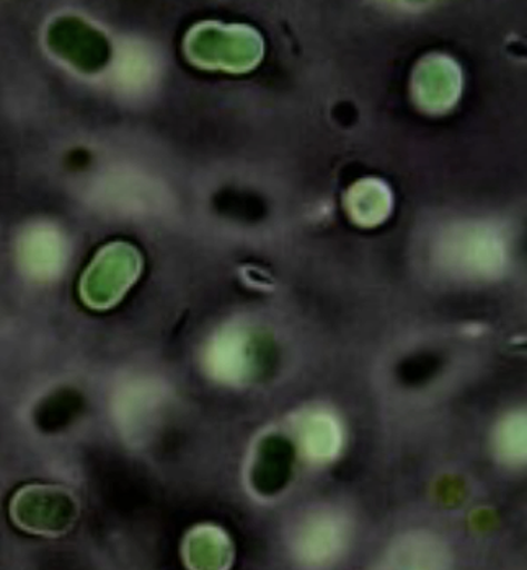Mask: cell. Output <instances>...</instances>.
Listing matches in <instances>:
<instances>
[{
    "instance_id": "obj_3",
    "label": "cell",
    "mask_w": 527,
    "mask_h": 570,
    "mask_svg": "<svg viewBox=\"0 0 527 570\" xmlns=\"http://www.w3.org/2000/svg\"><path fill=\"white\" fill-rule=\"evenodd\" d=\"M195 45L207 46V56L199 59L207 67L247 70L262 58L260 35L248 28L207 27L205 33L196 35Z\"/></svg>"
},
{
    "instance_id": "obj_1",
    "label": "cell",
    "mask_w": 527,
    "mask_h": 570,
    "mask_svg": "<svg viewBox=\"0 0 527 570\" xmlns=\"http://www.w3.org/2000/svg\"><path fill=\"white\" fill-rule=\"evenodd\" d=\"M111 248L100 253L84 276V298L95 308H108L121 301L139 276L138 256L131 249H126V246Z\"/></svg>"
},
{
    "instance_id": "obj_7",
    "label": "cell",
    "mask_w": 527,
    "mask_h": 570,
    "mask_svg": "<svg viewBox=\"0 0 527 570\" xmlns=\"http://www.w3.org/2000/svg\"><path fill=\"white\" fill-rule=\"evenodd\" d=\"M95 195L104 206L128 214L138 206H147L149 191L138 176L114 174L98 183Z\"/></svg>"
},
{
    "instance_id": "obj_4",
    "label": "cell",
    "mask_w": 527,
    "mask_h": 570,
    "mask_svg": "<svg viewBox=\"0 0 527 570\" xmlns=\"http://www.w3.org/2000/svg\"><path fill=\"white\" fill-rule=\"evenodd\" d=\"M160 65L156 51L139 40H125L116 48L110 77L125 97H143L156 87Z\"/></svg>"
},
{
    "instance_id": "obj_2",
    "label": "cell",
    "mask_w": 527,
    "mask_h": 570,
    "mask_svg": "<svg viewBox=\"0 0 527 570\" xmlns=\"http://www.w3.org/2000/svg\"><path fill=\"white\" fill-rule=\"evenodd\" d=\"M68 242L52 224L31 225L20 237V267L31 279L40 283L58 279L68 266Z\"/></svg>"
},
{
    "instance_id": "obj_6",
    "label": "cell",
    "mask_w": 527,
    "mask_h": 570,
    "mask_svg": "<svg viewBox=\"0 0 527 570\" xmlns=\"http://www.w3.org/2000/svg\"><path fill=\"white\" fill-rule=\"evenodd\" d=\"M413 91H417L418 104L427 110H448L460 94L458 67L446 58L427 59L418 67Z\"/></svg>"
},
{
    "instance_id": "obj_5",
    "label": "cell",
    "mask_w": 527,
    "mask_h": 570,
    "mask_svg": "<svg viewBox=\"0 0 527 570\" xmlns=\"http://www.w3.org/2000/svg\"><path fill=\"white\" fill-rule=\"evenodd\" d=\"M76 509L72 495L55 485H28L13 501L19 523L35 530H51L70 523Z\"/></svg>"
},
{
    "instance_id": "obj_8",
    "label": "cell",
    "mask_w": 527,
    "mask_h": 570,
    "mask_svg": "<svg viewBox=\"0 0 527 570\" xmlns=\"http://www.w3.org/2000/svg\"><path fill=\"white\" fill-rule=\"evenodd\" d=\"M350 198L348 210H351L358 224H379L390 213V191L381 183H360L351 191Z\"/></svg>"
}]
</instances>
